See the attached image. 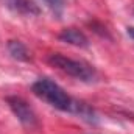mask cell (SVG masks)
Here are the masks:
<instances>
[{
	"label": "cell",
	"mask_w": 134,
	"mask_h": 134,
	"mask_svg": "<svg viewBox=\"0 0 134 134\" xmlns=\"http://www.w3.org/2000/svg\"><path fill=\"white\" fill-rule=\"evenodd\" d=\"M31 91H33V94L37 98L48 103L55 109L80 115L83 120H86L89 123H97L95 111L89 104L72 98L66 91L59 84H56L53 80H50V78H39L37 81L33 83Z\"/></svg>",
	"instance_id": "6da1fadb"
},
{
	"label": "cell",
	"mask_w": 134,
	"mask_h": 134,
	"mask_svg": "<svg viewBox=\"0 0 134 134\" xmlns=\"http://www.w3.org/2000/svg\"><path fill=\"white\" fill-rule=\"evenodd\" d=\"M48 63L53 67H56L58 70L67 73L69 76H73L80 81H86V83H91V81H95L97 78V72L95 69L84 63V61H78V59H72V58H67L61 53H53L48 56Z\"/></svg>",
	"instance_id": "7a4b0ae2"
},
{
	"label": "cell",
	"mask_w": 134,
	"mask_h": 134,
	"mask_svg": "<svg viewBox=\"0 0 134 134\" xmlns=\"http://www.w3.org/2000/svg\"><path fill=\"white\" fill-rule=\"evenodd\" d=\"M6 103L9 106V109L13 111V114L17 117V120L27 126V128H34L37 125V117L34 114L33 108L20 97H8Z\"/></svg>",
	"instance_id": "3957f363"
},
{
	"label": "cell",
	"mask_w": 134,
	"mask_h": 134,
	"mask_svg": "<svg viewBox=\"0 0 134 134\" xmlns=\"http://www.w3.org/2000/svg\"><path fill=\"white\" fill-rule=\"evenodd\" d=\"M58 39L69 44V45H75V47H80V48L89 47L87 36L83 31H80L78 28H64L61 33L58 34Z\"/></svg>",
	"instance_id": "277c9868"
},
{
	"label": "cell",
	"mask_w": 134,
	"mask_h": 134,
	"mask_svg": "<svg viewBox=\"0 0 134 134\" xmlns=\"http://www.w3.org/2000/svg\"><path fill=\"white\" fill-rule=\"evenodd\" d=\"M8 52L17 61H28L30 59V53L20 41H8Z\"/></svg>",
	"instance_id": "5b68a950"
},
{
	"label": "cell",
	"mask_w": 134,
	"mask_h": 134,
	"mask_svg": "<svg viewBox=\"0 0 134 134\" xmlns=\"http://www.w3.org/2000/svg\"><path fill=\"white\" fill-rule=\"evenodd\" d=\"M6 3L9 5V8L19 11V13H30L31 11V3H28V0H6Z\"/></svg>",
	"instance_id": "8992f818"
},
{
	"label": "cell",
	"mask_w": 134,
	"mask_h": 134,
	"mask_svg": "<svg viewBox=\"0 0 134 134\" xmlns=\"http://www.w3.org/2000/svg\"><path fill=\"white\" fill-rule=\"evenodd\" d=\"M45 3L48 5V8L55 13V14H61L66 5V0H45Z\"/></svg>",
	"instance_id": "52a82bcc"
},
{
	"label": "cell",
	"mask_w": 134,
	"mask_h": 134,
	"mask_svg": "<svg viewBox=\"0 0 134 134\" xmlns=\"http://www.w3.org/2000/svg\"><path fill=\"white\" fill-rule=\"evenodd\" d=\"M126 30H128V36H130V37H133V39H134V27H128Z\"/></svg>",
	"instance_id": "ba28073f"
}]
</instances>
